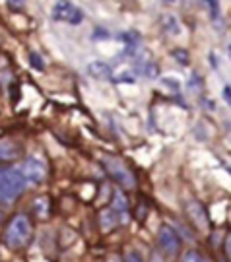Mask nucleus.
<instances>
[{
    "label": "nucleus",
    "mask_w": 231,
    "mask_h": 262,
    "mask_svg": "<svg viewBox=\"0 0 231 262\" xmlns=\"http://www.w3.org/2000/svg\"><path fill=\"white\" fill-rule=\"evenodd\" d=\"M33 235L32 222L26 214H18L10 220V224L4 229V245L12 251H20L30 245Z\"/></svg>",
    "instance_id": "obj_1"
},
{
    "label": "nucleus",
    "mask_w": 231,
    "mask_h": 262,
    "mask_svg": "<svg viewBox=\"0 0 231 262\" xmlns=\"http://www.w3.org/2000/svg\"><path fill=\"white\" fill-rule=\"evenodd\" d=\"M26 189V181L20 173V169H0V204L2 202H12L20 196Z\"/></svg>",
    "instance_id": "obj_2"
},
{
    "label": "nucleus",
    "mask_w": 231,
    "mask_h": 262,
    "mask_svg": "<svg viewBox=\"0 0 231 262\" xmlns=\"http://www.w3.org/2000/svg\"><path fill=\"white\" fill-rule=\"evenodd\" d=\"M101 164L105 167V171L111 175L113 181H117V185H121L123 189H134L136 187V179L132 175V171L117 158L111 156H101Z\"/></svg>",
    "instance_id": "obj_3"
},
{
    "label": "nucleus",
    "mask_w": 231,
    "mask_h": 262,
    "mask_svg": "<svg viewBox=\"0 0 231 262\" xmlns=\"http://www.w3.org/2000/svg\"><path fill=\"white\" fill-rule=\"evenodd\" d=\"M20 173H22V177H24L26 183L39 185V183H43L45 177H47V165H45L43 160H39V158H28V160L24 162V165H22Z\"/></svg>",
    "instance_id": "obj_4"
},
{
    "label": "nucleus",
    "mask_w": 231,
    "mask_h": 262,
    "mask_svg": "<svg viewBox=\"0 0 231 262\" xmlns=\"http://www.w3.org/2000/svg\"><path fill=\"white\" fill-rule=\"evenodd\" d=\"M53 20L55 22H68V24H80L84 20V14L80 8H76L68 0H59L53 8Z\"/></svg>",
    "instance_id": "obj_5"
},
{
    "label": "nucleus",
    "mask_w": 231,
    "mask_h": 262,
    "mask_svg": "<svg viewBox=\"0 0 231 262\" xmlns=\"http://www.w3.org/2000/svg\"><path fill=\"white\" fill-rule=\"evenodd\" d=\"M158 243H160V249L164 251L165 255H177V251H179V237H177V233L171 229L169 226H162L160 228Z\"/></svg>",
    "instance_id": "obj_6"
},
{
    "label": "nucleus",
    "mask_w": 231,
    "mask_h": 262,
    "mask_svg": "<svg viewBox=\"0 0 231 262\" xmlns=\"http://www.w3.org/2000/svg\"><path fill=\"white\" fill-rule=\"evenodd\" d=\"M22 156V144L12 140V138H4L0 140V162H16Z\"/></svg>",
    "instance_id": "obj_7"
},
{
    "label": "nucleus",
    "mask_w": 231,
    "mask_h": 262,
    "mask_svg": "<svg viewBox=\"0 0 231 262\" xmlns=\"http://www.w3.org/2000/svg\"><path fill=\"white\" fill-rule=\"evenodd\" d=\"M187 210H189L193 222L197 224L200 229H206L208 228V214H206V210H204V206L200 202H189L187 204Z\"/></svg>",
    "instance_id": "obj_8"
},
{
    "label": "nucleus",
    "mask_w": 231,
    "mask_h": 262,
    "mask_svg": "<svg viewBox=\"0 0 231 262\" xmlns=\"http://www.w3.org/2000/svg\"><path fill=\"white\" fill-rule=\"evenodd\" d=\"M115 212H117V216H119V220H121V224H125V222H129V200L125 198L123 193H115L113 195V206H111Z\"/></svg>",
    "instance_id": "obj_9"
},
{
    "label": "nucleus",
    "mask_w": 231,
    "mask_h": 262,
    "mask_svg": "<svg viewBox=\"0 0 231 262\" xmlns=\"http://www.w3.org/2000/svg\"><path fill=\"white\" fill-rule=\"evenodd\" d=\"M99 224H101L103 231H111L113 228H117V224H121V220H119V216L113 208H107L99 214Z\"/></svg>",
    "instance_id": "obj_10"
},
{
    "label": "nucleus",
    "mask_w": 231,
    "mask_h": 262,
    "mask_svg": "<svg viewBox=\"0 0 231 262\" xmlns=\"http://www.w3.org/2000/svg\"><path fill=\"white\" fill-rule=\"evenodd\" d=\"M88 72H90L96 80H109V78H111V68H109V65H105V63H101V61L92 63V65L88 66Z\"/></svg>",
    "instance_id": "obj_11"
},
{
    "label": "nucleus",
    "mask_w": 231,
    "mask_h": 262,
    "mask_svg": "<svg viewBox=\"0 0 231 262\" xmlns=\"http://www.w3.org/2000/svg\"><path fill=\"white\" fill-rule=\"evenodd\" d=\"M33 212L39 220H47L49 218V212H51V204H49V198L41 196L33 202Z\"/></svg>",
    "instance_id": "obj_12"
},
{
    "label": "nucleus",
    "mask_w": 231,
    "mask_h": 262,
    "mask_svg": "<svg viewBox=\"0 0 231 262\" xmlns=\"http://www.w3.org/2000/svg\"><path fill=\"white\" fill-rule=\"evenodd\" d=\"M162 26H164L169 33H173V35L179 32V24H177V20H175L173 16H165L164 20H162Z\"/></svg>",
    "instance_id": "obj_13"
},
{
    "label": "nucleus",
    "mask_w": 231,
    "mask_h": 262,
    "mask_svg": "<svg viewBox=\"0 0 231 262\" xmlns=\"http://www.w3.org/2000/svg\"><path fill=\"white\" fill-rule=\"evenodd\" d=\"M183 262H208L198 251H187L183 255Z\"/></svg>",
    "instance_id": "obj_14"
},
{
    "label": "nucleus",
    "mask_w": 231,
    "mask_h": 262,
    "mask_svg": "<svg viewBox=\"0 0 231 262\" xmlns=\"http://www.w3.org/2000/svg\"><path fill=\"white\" fill-rule=\"evenodd\" d=\"M208 2V8H210V18L214 22L220 20V6H218V0H206Z\"/></svg>",
    "instance_id": "obj_15"
},
{
    "label": "nucleus",
    "mask_w": 231,
    "mask_h": 262,
    "mask_svg": "<svg viewBox=\"0 0 231 262\" xmlns=\"http://www.w3.org/2000/svg\"><path fill=\"white\" fill-rule=\"evenodd\" d=\"M173 57H175V61H179L181 65H189V53H187L185 49H175V51H173Z\"/></svg>",
    "instance_id": "obj_16"
},
{
    "label": "nucleus",
    "mask_w": 231,
    "mask_h": 262,
    "mask_svg": "<svg viewBox=\"0 0 231 262\" xmlns=\"http://www.w3.org/2000/svg\"><path fill=\"white\" fill-rule=\"evenodd\" d=\"M125 262H144V257H142L138 251H134V249H132V251L127 253V259H125Z\"/></svg>",
    "instance_id": "obj_17"
},
{
    "label": "nucleus",
    "mask_w": 231,
    "mask_h": 262,
    "mask_svg": "<svg viewBox=\"0 0 231 262\" xmlns=\"http://www.w3.org/2000/svg\"><path fill=\"white\" fill-rule=\"evenodd\" d=\"M30 61H32L33 68H37V70H43V68H45V65H43V59H41L37 53H32V55H30Z\"/></svg>",
    "instance_id": "obj_18"
},
{
    "label": "nucleus",
    "mask_w": 231,
    "mask_h": 262,
    "mask_svg": "<svg viewBox=\"0 0 231 262\" xmlns=\"http://www.w3.org/2000/svg\"><path fill=\"white\" fill-rule=\"evenodd\" d=\"M8 2V6H12V8H22L24 6V0H6Z\"/></svg>",
    "instance_id": "obj_19"
},
{
    "label": "nucleus",
    "mask_w": 231,
    "mask_h": 262,
    "mask_svg": "<svg viewBox=\"0 0 231 262\" xmlns=\"http://www.w3.org/2000/svg\"><path fill=\"white\" fill-rule=\"evenodd\" d=\"M224 99L231 105V86H226V88H224Z\"/></svg>",
    "instance_id": "obj_20"
},
{
    "label": "nucleus",
    "mask_w": 231,
    "mask_h": 262,
    "mask_svg": "<svg viewBox=\"0 0 231 262\" xmlns=\"http://www.w3.org/2000/svg\"><path fill=\"white\" fill-rule=\"evenodd\" d=\"M226 247H228V253H230V257H231V235L228 237V243H226Z\"/></svg>",
    "instance_id": "obj_21"
},
{
    "label": "nucleus",
    "mask_w": 231,
    "mask_h": 262,
    "mask_svg": "<svg viewBox=\"0 0 231 262\" xmlns=\"http://www.w3.org/2000/svg\"><path fill=\"white\" fill-rule=\"evenodd\" d=\"M228 53H230V57H231V43H230V47H228Z\"/></svg>",
    "instance_id": "obj_22"
}]
</instances>
